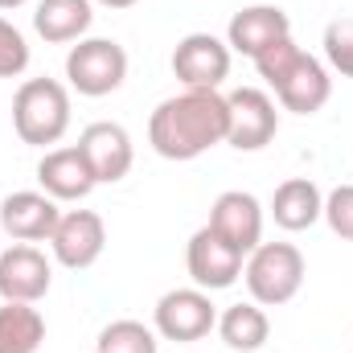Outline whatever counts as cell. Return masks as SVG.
Returning a JSON list of instances; mask_svg holds the SVG:
<instances>
[{
    "label": "cell",
    "instance_id": "cell-9",
    "mask_svg": "<svg viewBox=\"0 0 353 353\" xmlns=\"http://www.w3.org/2000/svg\"><path fill=\"white\" fill-rule=\"evenodd\" d=\"M107 251V226L94 210H62L54 234H50V255L66 271H87Z\"/></svg>",
    "mask_w": 353,
    "mask_h": 353
},
{
    "label": "cell",
    "instance_id": "cell-8",
    "mask_svg": "<svg viewBox=\"0 0 353 353\" xmlns=\"http://www.w3.org/2000/svg\"><path fill=\"white\" fill-rule=\"evenodd\" d=\"M230 46L214 33H185L173 50V74L189 90H218L230 74Z\"/></svg>",
    "mask_w": 353,
    "mask_h": 353
},
{
    "label": "cell",
    "instance_id": "cell-1",
    "mask_svg": "<svg viewBox=\"0 0 353 353\" xmlns=\"http://www.w3.org/2000/svg\"><path fill=\"white\" fill-rule=\"evenodd\" d=\"M226 94L222 90H189L181 87L176 94L161 99L152 119H148V144L165 161H197L210 148L226 144Z\"/></svg>",
    "mask_w": 353,
    "mask_h": 353
},
{
    "label": "cell",
    "instance_id": "cell-19",
    "mask_svg": "<svg viewBox=\"0 0 353 353\" xmlns=\"http://www.w3.org/2000/svg\"><path fill=\"white\" fill-rule=\"evenodd\" d=\"M218 337L226 341V350L234 353H255L271 337V321H267L263 304L247 300V304H230L218 312Z\"/></svg>",
    "mask_w": 353,
    "mask_h": 353
},
{
    "label": "cell",
    "instance_id": "cell-3",
    "mask_svg": "<svg viewBox=\"0 0 353 353\" xmlns=\"http://www.w3.org/2000/svg\"><path fill=\"white\" fill-rule=\"evenodd\" d=\"M12 132L29 148H54L70 132V87L58 79H25L12 94Z\"/></svg>",
    "mask_w": 353,
    "mask_h": 353
},
{
    "label": "cell",
    "instance_id": "cell-5",
    "mask_svg": "<svg viewBox=\"0 0 353 353\" xmlns=\"http://www.w3.org/2000/svg\"><path fill=\"white\" fill-rule=\"evenodd\" d=\"M128 79V50L115 37H83L66 54V87L83 99L115 94Z\"/></svg>",
    "mask_w": 353,
    "mask_h": 353
},
{
    "label": "cell",
    "instance_id": "cell-13",
    "mask_svg": "<svg viewBox=\"0 0 353 353\" xmlns=\"http://www.w3.org/2000/svg\"><path fill=\"white\" fill-rule=\"evenodd\" d=\"M79 148H83V157H87V165H90V173H94L99 185L123 181V176L132 173V165H136V144H132L128 128L123 123H111V119L87 123L83 136H79Z\"/></svg>",
    "mask_w": 353,
    "mask_h": 353
},
{
    "label": "cell",
    "instance_id": "cell-22",
    "mask_svg": "<svg viewBox=\"0 0 353 353\" xmlns=\"http://www.w3.org/2000/svg\"><path fill=\"white\" fill-rule=\"evenodd\" d=\"M321 46H325V66L341 79H353V21H345V17L329 21Z\"/></svg>",
    "mask_w": 353,
    "mask_h": 353
},
{
    "label": "cell",
    "instance_id": "cell-11",
    "mask_svg": "<svg viewBox=\"0 0 353 353\" xmlns=\"http://www.w3.org/2000/svg\"><path fill=\"white\" fill-rule=\"evenodd\" d=\"M50 288L54 263L46 259V251H37L33 243H12L8 251H0V300L37 304L50 296Z\"/></svg>",
    "mask_w": 353,
    "mask_h": 353
},
{
    "label": "cell",
    "instance_id": "cell-16",
    "mask_svg": "<svg viewBox=\"0 0 353 353\" xmlns=\"http://www.w3.org/2000/svg\"><path fill=\"white\" fill-rule=\"evenodd\" d=\"M37 185H41V193H50L62 205V201H83L99 181L90 173L83 148L79 144H66V148H50L37 161Z\"/></svg>",
    "mask_w": 353,
    "mask_h": 353
},
{
    "label": "cell",
    "instance_id": "cell-25",
    "mask_svg": "<svg viewBox=\"0 0 353 353\" xmlns=\"http://www.w3.org/2000/svg\"><path fill=\"white\" fill-rule=\"evenodd\" d=\"M99 8H111V12H119V8H132V4H140V0H94Z\"/></svg>",
    "mask_w": 353,
    "mask_h": 353
},
{
    "label": "cell",
    "instance_id": "cell-4",
    "mask_svg": "<svg viewBox=\"0 0 353 353\" xmlns=\"http://www.w3.org/2000/svg\"><path fill=\"white\" fill-rule=\"evenodd\" d=\"M304 255L296 243H259L247 263H243V283L251 292L255 304L263 308H279L288 300H296V292L304 288Z\"/></svg>",
    "mask_w": 353,
    "mask_h": 353
},
{
    "label": "cell",
    "instance_id": "cell-6",
    "mask_svg": "<svg viewBox=\"0 0 353 353\" xmlns=\"http://www.w3.org/2000/svg\"><path fill=\"white\" fill-rule=\"evenodd\" d=\"M152 329H157L161 341L193 345V341H201L218 329V308H214L210 292H201V288H173L157 300Z\"/></svg>",
    "mask_w": 353,
    "mask_h": 353
},
{
    "label": "cell",
    "instance_id": "cell-10",
    "mask_svg": "<svg viewBox=\"0 0 353 353\" xmlns=\"http://www.w3.org/2000/svg\"><path fill=\"white\" fill-rule=\"evenodd\" d=\"M243 263L247 255H239L222 234H214L210 226L193 230L189 247H185V267H189V279L193 288L201 292H226L243 279Z\"/></svg>",
    "mask_w": 353,
    "mask_h": 353
},
{
    "label": "cell",
    "instance_id": "cell-17",
    "mask_svg": "<svg viewBox=\"0 0 353 353\" xmlns=\"http://www.w3.org/2000/svg\"><path fill=\"white\" fill-rule=\"evenodd\" d=\"M267 214H271L275 226L288 230V234L312 230V226L321 222V214H325V193H321V185H316L312 176H288V181L275 185Z\"/></svg>",
    "mask_w": 353,
    "mask_h": 353
},
{
    "label": "cell",
    "instance_id": "cell-2",
    "mask_svg": "<svg viewBox=\"0 0 353 353\" xmlns=\"http://www.w3.org/2000/svg\"><path fill=\"white\" fill-rule=\"evenodd\" d=\"M255 70L267 87L275 90V103L292 115H316L329 94H333V79L329 66L312 54H304L292 37H279L275 46H267L255 58Z\"/></svg>",
    "mask_w": 353,
    "mask_h": 353
},
{
    "label": "cell",
    "instance_id": "cell-21",
    "mask_svg": "<svg viewBox=\"0 0 353 353\" xmlns=\"http://www.w3.org/2000/svg\"><path fill=\"white\" fill-rule=\"evenodd\" d=\"M94 353H161V337H157L152 325L123 316V321L103 325V333L94 341Z\"/></svg>",
    "mask_w": 353,
    "mask_h": 353
},
{
    "label": "cell",
    "instance_id": "cell-20",
    "mask_svg": "<svg viewBox=\"0 0 353 353\" xmlns=\"http://www.w3.org/2000/svg\"><path fill=\"white\" fill-rule=\"evenodd\" d=\"M46 341V316L33 304H0V353H37Z\"/></svg>",
    "mask_w": 353,
    "mask_h": 353
},
{
    "label": "cell",
    "instance_id": "cell-15",
    "mask_svg": "<svg viewBox=\"0 0 353 353\" xmlns=\"http://www.w3.org/2000/svg\"><path fill=\"white\" fill-rule=\"evenodd\" d=\"M279 37H292V17L279 8V4H247L230 17L226 25V46L230 54H243V58H259L267 46H275Z\"/></svg>",
    "mask_w": 353,
    "mask_h": 353
},
{
    "label": "cell",
    "instance_id": "cell-18",
    "mask_svg": "<svg viewBox=\"0 0 353 353\" xmlns=\"http://www.w3.org/2000/svg\"><path fill=\"white\" fill-rule=\"evenodd\" d=\"M94 25V0H37L33 33L50 46H74Z\"/></svg>",
    "mask_w": 353,
    "mask_h": 353
},
{
    "label": "cell",
    "instance_id": "cell-7",
    "mask_svg": "<svg viewBox=\"0 0 353 353\" xmlns=\"http://www.w3.org/2000/svg\"><path fill=\"white\" fill-rule=\"evenodd\" d=\"M226 144L239 148V152H259L275 140L279 132V111H275V99L259 87H239L226 94Z\"/></svg>",
    "mask_w": 353,
    "mask_h": 353
},
{
    "label": "cell",
    "instance_id": "cell-23",
    "mask_svg": "<svg viewBox=\"0 0 353 353\" xmlns=\"http://www.w3.org/2000/svg\"><path fill=\"white\" fill-rule=\"evenodd\" d=\"M29 58H33L29 37L12 21L0 17V79H21L29 70Z\"/></svg>",
    "mask_w": 353,
    "mask_h": 353
},
{
    "label": "cell",
    "instance_id": "cell-14",
    "mask_svg": "<svg viewBox=\"0 0 353 353\" xmlns=\"http://www.w3.org/2000/svg\"><path fill=\"white\" fill-rule=\"evenodd\" d=\"M62 205L41 189H17L0 201V230L12 243H50Z\"/></svg>",
    "mask_w": 353,
    "mask_h": 353
},
{
    "label": "cell",
    "instance_id": "cell-26",
    "mask_svg": "<svg viewBox=\"0 0 353 353\" xmlns=\"http://www.w3.org/2000/svg\"><path fill=\"white\" fill-rule=\"evenodd\" d=\"M29 0H0V12H12V8H25Z\"/></svg>",
    "mask_w": 353,
    "mask_h": 353
},
{
    "label": "cell",
    "instance_id": "cell-12",
    "mask_svg": "<svg viewBox=\"0 0 353 353\" xmlns=\"http://www.w3.org/2000/svg\"><path fill=\"white\" fill-rule=\"evenodd\" d=\"M214 234H222L239 255H251L259 243H263V205L255 193L247 189H226L214 197L210 205V222H205Z\"/></svg>",
    "mask_w": 353,
    "mask_h": 353
},
{
    "label": "cell",
    "instance_id": "cell-24",
    "mask_svg": "<svg viewBox=\"0 0 353 353\" xmlns=\"http://www.w3.org/2000/svg\"><path fill=\"white\" fill-rule=\"evenodd\" d=\"M321 218L329 222V230L337 239L353 243V185H337L333 193H325V214Z\"/></svg>",
    "mask_w": 353,
    "mask_h": 353
}]
</instances>
